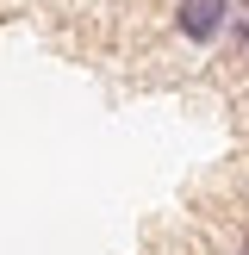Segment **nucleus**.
<instances>
[{"label":"nucleus","mask_w":249,"mask_h":255,"mask_svg":"<svg viewBox=\"0 0 249 255\" xmlns=\"http://www.w3.org/2000/svg\"><path fill=\"white\" fill-rule=\"evenodd\" d=\"M224 19H231V0H181L174 6V31L187 44H218Z\"/></svg>","instance_id":"obj_1"},{"label":"nucleus","mask_w":249,"mask_h":255,"mask_svg":"<svg viewBox=\"0 0 249 255\" xmlns=\"http://www.w3.org/2000/svg\"><path fill=\"white\" fill-rule=\"evenodd\" d=\"M243 255H249V237H243Z\"/></svg>","instance_id":"obj_2"}]
</instances>
